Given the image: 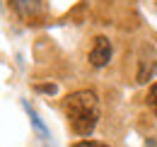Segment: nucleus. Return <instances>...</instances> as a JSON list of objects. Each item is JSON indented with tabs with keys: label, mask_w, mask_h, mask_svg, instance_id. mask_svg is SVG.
<instances>
[{
	"label": "nucleus",
	"mask_w": 157,
	"mask_h": 147,
	"mask_svg": "<svg viewBox=\"0 0 157 147\" xmlns=\"http://www.w3.org/2000/svg\"><path fill=\"white\" fill-rule=\"evenodd\" d=\"M109 60H111V41L106 36H97L92 51H90V63L94 68H104Z\"/></svg>",
	"instance_id": "obj_2"
},
{
	"label": "nucleus",
	"mask_w": 157,
	"mask_h": 147,
	"mask_svg": "<svg viewBox=\"0 0 157 147\" xmlns=\"http://www.w3.org/2000/svg\"><path fill=\"white\" fill-rule=\"evenodd\" d=\"M39 92H46V94H53V92H56V85H41V87H39Z\"/></svg>",
	"instance_id": "obj_6"
},
{
	"label": "nucleus",
	"mask_w": 157,
	"mask_h": 147,
	"mask_svg": "<svg viewBox=\"0 0 157 147\" xmlns=\"http://www.w3.org/2000/svg\"><path fill=\"white\" fill-rule=\"evenodd\" d=\"M73 147H109V145H104V142H99V140H80V142H75Z\"/></svg>",
	"instance_id": "obj_5"
},
{
	"label": "nucleus",
	"mask_w": 157,
	"mask_h": 147,
	"mask_svg": "<svg viewBox=\"0 0 157 147\" xmlns=\"http://www.w3.org/2000/svg\"><path fill=\"white\" fill-rule=\"evenodd\" d=\"M65 116L75 135H90L99 121V99L92 89H78L65 96Z\"/></svg>",
	"instance_id": "obj_1"
},
{
	"label": "nucleus",
	"mask_w": 157,
	"mask_h": 147,
	"mask_svg": "<svg viewBox=\"0 0 157 147\" xmlns=\"http://www.w3.org/2000/svg\"><path fill=\"white\" fill-rule=\"evenodd\" d=\"M12 7L22 17H34L41 10V0H12Z\"/></svg>",
	"instance_id": "obj_3"
},
{
	"label": "nucleus",
	"mask_w": 157,
	"mask_h": 147,
	"mask_svg": "<svg viewBox=\"0 0 157 147\" xmlns=\"http://www.w3.org/2000/svg\"><path fill=\"white\" fill-rule=\"evenodd\" d=\"M147 104H150V109L155 111V116H157V82L150 87V92H147Z\"/></svg>",
	"instance_id": "obj_4"
}]
</instances>
